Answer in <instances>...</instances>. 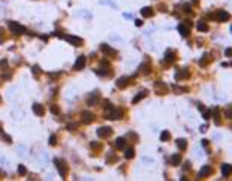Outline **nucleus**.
I'll use <instances>...</instances> for the list:
<instances>
[{"label": "nucleus", "mask_w": 232, "mask_h": 181, "mask_svg": "<svg viewBox=\"0 0 232 181\" xmlns=\"http://www.w3.org/2000/svg\"><path fill=\"white\" fill-rule=\"evenodd\" d=\"M123 115H124V112L118 106H111V108L103 111V117L107 120H121Z\"/></svg>", "instance_id": "f257e3e1"}, {"label": "nucleus", "mask_w": 232, "mask_h": 181, "mask_svg": "<svg viewBox=\"0 0 232 181\" xmlns=\"http://www.w3.org/2000/svg\"><path fill=\"white\" fill-rule=\"evenodd\" d=\"M208 18L216 19L219 23H225V21H229L231 19V15H229V12L225 11V9H217L214 14H208Z\"/></svg>", "instance_id": "f03ea898"}, {"label": "nucleus", "mask_w": 232, "mask_h": 181, "mask_svg": "<svg viewBox=\"0 0 232 181\" xmlns=\"http://www.w3.org/2000/svg\"><path fill=\"white\" fill-rule=\"evenodd\" d=\"M8 27L14 35H23V33L27 32L24 25H21L19 23H15V21H8Z\"/></svg>", "instance_id": "7ed1b4c3"}, {"label": "nucleus", "mask_w": 232, "mask_h": 181, "mask_svg": "<svg viewBox=\"0 0 232 181\" xmlns=\"http://www.w3.org/2000/svg\"><path fill=\"white\" fill-rule=\"evenodd\" d=\"M54 165H56V168H57L58 174H60V177L64 180L66 174H68V166H66V163L63 162V160H60V159H54Z\"/></svg>", "instance_id": "20e7f679"}, {"label": "nucleus", "mask_w": 232, "mask_h": 181, "mask_svg": "<svg viewBox=\"0 0 232 181\" xmlns=\"http://www.w3.org/2000/svg\"><path fill=\"white\" fill-rule=\"evenodd\" d=\"M60 38H63L66 42H69V44H72L74 46H79V45H82L84 44V41L81 38H78V36H72V35H68V36H63V35H58Z\"/></svg>", "instance_id": "39448f33"}, {"label": "nucleus", "mask_w": 232, "mask_h": 181, "mask_svg": "<svg viewBox=\"0 0 232 181\" xmlns=\"http://www.w3.org/2000/svg\"><path fill=\"white\" fill-rule=\"evenodd\" d=\"M154 90H156V93L159 96H163V95H166L168 93V85L165 84V82H162V81H156L154 82Z\"/></svg>", "instance_id": "423d86ee"}, {"label": "nucleus", "mask_w": 232, "mask_h": 181, "mask_svg": "<svg viewBox=\"0 0 232 181\" xmlns=\"http://www.w3.org/2000/svg\"><path fill=\"white\" fill-rule=\"evenodd\" d=\"M132 81H133V76H121V78H118L117 79V87L118 88H126L127 85L132 84Z\"/></svg>", "instance_id": "0eeeda50"}, {"label": "nucleus", "mask_w": 232, "mask_h": 181, "mask_svg": "<svg viewBox=\"0 0 232 181\" xmlns=\"http://www.w3.org/2000/svg\"><path fill=\"white\" fill-rule=\"evenodd\" d=\"M101 51H102V54L108 56V57H115L117 56V51L114 48H111L108 44H102L101 45Z\"/></svg>", "instance_id": "6e6552de"}, {"label": "nucleus", "mask_w": 232, "mask_h": 181, "mask_svg": "<svg viewBox=\"0 0 232 181\" xmlns=\"http://www.w3.org/2000/svg\"><path fill=\"white\" fill-rule=\"evenodd\" d=\"M112 135V129L108 126H103V127H99L97 129V136L99 138H109Z\"/></svg>", "instance_id": "1a4fd4ad"}, {"label": "nucleus", "mask_w": 232, "mask_h": 181, "mask_svg": "<svg viewBox=\"0 0 232 181\" xmlns=\"http://www.w3.org/2000/svg\"><path fill=\"white\" fill-rule=\"evenodd\" d=\"M190 76V70L189 68H184V69H180L177 73H175V81H181V79H187Z\"/></svg>", "instance_id": "9d476101"}, {"label": "nucleus", "mask_w": 232, "mask_h": 181, "mask_svg": "<svg viewBox=\"0 0 232 181\" xmlns=\"http://www.w3.org/2000/svg\"><path fill=\"white\" fill-rule=\"evenodd\" d=\"M81 118H82V123L84 124H91L93 121H95V114L90 112V111H84L81 114Z\"/></svg>", "instance_id": "9b49d317"}, {"label": "nucleus", "mask_w": 232, "mask_h": 181, "mask_svg": "<svg viewBox=\"0 0 232 181\" xmlns=\"http://www.w3.org/2000/svg\"><path fill=\"white\" fill-rule=\"evenodd\" d=\"M213 172H214V169H213V168H211L210 165H205V166H202V168H201V171H199V174H198V177H199V178H205V177L211 175Z\"/></svg>", "instance_id": "f8f14e48"}, {"label": "nucleus", "mask_w": 232, "mask_h": 181, "mask_svg": "<svg viewBox=\"0 0 232 181\" xmlns=\"http://www.w3.org/2000/svg\"><path fill=\"white\" fill-rule=\"evenodd\" d=\"M220 117H222L220 109H219L217 106H214V108L211 109V118H214V123H216V126H220Z\"/></svg>", "instance_id": "ddd939ff"}, {"label": "nucleus", "mask_w": 232, "mask_h": 181, "mask_svg": "<svg viewBox=\"0 0 232 181\" xmlns=\"http://www.w3.org/2000/svg\"><path fill=\"white\" fill-rule=\"evenodd\" d=\"M141 73H144V75H148V73L151 72V63H150V60H145V62L139 66V69H138Z\"/></svg>", "instance_id": "4468645a"}, {"label": "nucleus", "mask_w": 232, "mask_h": 181, "mask_svg": "<svg viewBox=\"0 0 232 181\" xmlns=\"http://www.w3.org/2000/svg\"><path fill=\"white\" fill-rule=\"evenodd\" d=\"M175 62V51L172 50H166V52H165V63L166 64H171Z\"/></svg>", "instance_id": "2eb2a0df"}, {"label": "nucleus", "mask_w": 232, "mask_h": 181, "mask_svg": "<svg viewBox=\"0 0 232 181\" xmlns=\"http://www.w3.org/2000/svg\"><path fill=\"white\" fill-rule=\"evenodd\" d=\"M84 66H85V57L84 56H79L76 58L75 64H74V70H81V69H84Z\"/></svg>", "instance_id": "dca6fc26"}, {"label": "nucleus", "mask_w": 232, "mask_h": 181, "mask_svg": "<svg viewBox=\"0 0 232 181\" xmlns=\"http://www.w3.org/2000/svg\"><path fill=\"white\" fill-rule=\"evenodd\" d=\"M178 32H180V35H181L183 38H187V36L190 35V27H189L187 24L181 23L180 25H178Z\"/></svg>", "instance_id": "f3484780"}, {"label": "nucleus", "mask_w": 232, "mask_h": 181, "mask_svg": "<svg viewBox=\"0 0 232 181\" xmlns=\"http://www.w3.org/2000/svg\"><path fill=\"white\" fill-rule=\"evenodd\" d=\"M32 109H33V112H35L38 117H42L44 114H45V108H44V106H42L41 103H33Z\"/></svg>", "instance_id": "a211bd4d"}, {"label": "nucleus", "mask_w": 232, "mask_h": 181, "mask_svg": "<svg viewBox=\"0 0 232 181\" xmlns=\"http://www.w3.org/2000/svg\"><path fill=\"white\" fill-rule=\"evenodd\" d=\"M196 29L199 30V32H202V33L208 32V23H207V21H205V19L202 18V19H199V21L196 23Z\"/></svg>", "instance_id": "6ab92c4d"}, {"label": "nucleus", "mask_w": 232, "mask_h": 181, "mask_svg": "<svg viewBox=\"0 0 232 181\" xmlns=\"http://www.w3.org/2000/svg\"><path fill=\"white\" fill-rule=\"evenodd\" d=\"M126 138H117L115 141H114V147L117 150H124L126 148Z\"/></svg>", "instance_id": "aec40b11"}, {"label": "nucleus", "mask_w": 232, "mask_h": 181, "mask_svg": "<svg viewBox=\"0 0 232 181\" xmlns=\"http://www.w3.org/2000/svg\"><path fill=\"white\" fill-rule=\"evenodd\" d=\"M231 174H232V166L228 165V163H223L222 165V177L223 178H228Z\"/></svg>", "instance_id": "412c9836"}, {"label": "nucleus", "mask_w": 232, "mask_h": 181, "mask_svg": "<svg viewBox=\"0 0 232 181\" xmlns=\"http://www.w3.org/2000/svg\"><path fill=\"white\" fill-rule=\"evenodd\" d=\"M147 95H148V90H145V88H144V90H141V91H139V93H138V95H136L133 99H132V103H133V105H135V103H138L139 100H142V99H144L145 96H147Z\"/></svg>", "instance_id": "4be33fe9"}, {"label": "nucleus", "mask_w": 232, "mask_h": 181, "mask_svg": "<svg viewBox=\"0 0 232 181\" xmlns=\"http://www.w3.org/2000/svg\"><path fill=\"white\" fill-rule=\"evenodd\" d=\"M141 15L145 17V18H150V17L154 15V11H153V8H150V6H145V8L141 9Z\"/></svg>", "instance_id": "5701e85b"}, {"label": "nucleus", "mask_w": 232, "mask_h": 181, "mask_svg": "<svg viewBox=\"0 0 232 181\" xmlns=\"http://www.w3.org/2000/svg\"><path fill=\"white\" fill-rule=\"evenodd\" d=\"M210 62H211V56L208 54V52H205V54L201 57V60H199V66H201V68H205Z\"/></svg>", "instance_id": "b1692460"}, {"label": "nucleus", "mask_w": 232, "mask_h": 181, "mask_svg": "<svg viewBox=\"0 0 232 181\" xmlns=\"http://www.w3.org/2000/svg\"><path fill=\"white\" fill-rule=\"evenodd\" d=\"M97 102H99V95H97V93H93V95L87 99V105L89 106H95Z\"/></svg>", "instance_id": "393cba45"}, {"label": "nucleus", "mask_w": 232, "mask_h": 181, "mask_svg": "<svg viewBox=\"0 0 232 181\" xmlns=\"http://www.w3.org/2000/svg\"><path fill=\"white\" fill-rule=\"evenodd\" d=\"M171 163L174 165V166H178L181 163V154H178V153H175V154H172L171 156Z\"/></svg>", "instance_id": "a878e982"}, {"label": "nucleus", "mask_w": 232, "mask_h": 181, "mask_svg": "<svg viewBox=\"0 0 232 181\" xmlns=\"http://www.w3.org/2000/svg\"><path fill=\"white\" fill-rule=\"evenodd\" d=\"M175 144H177V147H178V148H180L181 151L187 148V141H186L184 138H180V139H177V141H175Z\"/></svg>", "instance_id": "bb28decb"}, {"label": "nucleus", "mask_w": 232, "mask_h": 181, "mask_svg": "<svg viewBox=\"0 0 232 181\" xmlns=\"http://www.w3.org/2000/svg\"><path fill=\"white\" fill-rule=\"evenodd\" d=\"M133 156H135V150L132 148H124V157L126 159H133Z\"/></svg>", "instance_id": "cd10ccee"}, {"label": "nucleus", "mask_w": 232, "mask_h": 181, "mask_svg": "<svg viewBox=\"0 0 232 181\" xmlns=\"http://www.w3.org/2000/svg\"><path fill=\"white\" fill-rule=\"evenodd\" d=\"M169 139H171V133L168 130H163L160 133V141H162V142H166V141H169Z\"/></svg>", "instance_id": "c85d7f7f"}, {"label": "nucleus", "mask_w": 232, "mask_h": 181, "mask_svg": "<svg viewBox=\"0 0 232 181\" xmlns=\"http://www.w3.org/2000/svg\"><path fill=\"white\" fill-rule=\"evenodd\" d=\"M225 117L232 120V105H228L226 106V109H225Z\"/></svg>", "instance_id": "c756f323"}, {"label": "nucleus", "mask_w": 232, "mask_h": 181, "mask_svg": "<svg viewBox=\"0 0 232 181\" xmlns=\"http://www.w3.org/2000/svg\"><path fill=\"white\" fill-rule=\"evenodd\" d=\"M202 117H204V120H207V121H208V120L211 118V109H204L202 111Z\"/></svg>", "instance_id": "7c9ffc66"}, {"label": "nucleus", "mask_w": 232, "mask_h": 181, "mask_svg": "<svg viewBox=\"0 0 232 181\" xmlns=\"http://www.w3.org/2000/svg\"><path fill=\"white\" fill-rule=\"evenodd\" d=\"M99 3L101 5H108V6H112V8H117V5L114 2H111V0H99Z\"/></svg>", "instance_id": "2f4dec72"}, {"label": "nucleus", "mask_w": 232, "mask_h": 181, "mask_svg": "<svg viewBox=\"0 0 232 181\" xmlns=\"http://www.w3.org/2000/svg\"><path fill=\"white\" fill-rule=\"evenodd\" d=\"M18 174H19V175H25V174H27V169H25L24 165H19L18 166Z\"/></svg>", "instance_id": "473e14b6"}, {"label": "nucleus", "mask_w": 232, "mask_h": 181, "mask_svg": "<svg viewBox=\"0 0 232 181\" xmlns=\"http://www.w3.org/2000/svg\"><path fill=\"white\" fill-rule=\"evenodd\" d=\"M56 144H57V138H56V135H51V136H50V145L54 147Z\"/></svg>", "instance_id": "72a5a7b5"}, {"label": "nucleus", "mask_w": 232, "mask_h": 181, "mask_svg": "<svg viewBox=\"0 0 232 181\" xmlns=\"http://www.w3.org/2000/svg\"><path fill=\"white\" fill-rule=\"evenodd\" d=\"M157 9L160 11V12H168V6H166V5H162V3H160V5L157 6Z\"/></svg>", "instance_id": "f704fd0d"}, {"label": "nucleus", "mask_w": 232, "mask_h": 181, "mask_svg": "<svg viewBox=\"0 0 232 181\" xmlns=\"http://www.w3.org/2000/svg\"><path fill=\"white\" fill-rule=\"evenodd\" d=\"M2 138H3V141H6L8 144H12V138H11L9 135H5V133H2Z\"/></svg>", "instance_id": "c9c22d12"}, {"label": "nucleus", "mask_w": 232, "mask_h": 181, "mask_svg": "<svg viewBox=\"0 0 232 181\" xmlns=\"http://www.w3.org/2000/svg\"><path fill=\"white\" fill-rule=\"evenodd\" d=\"M183 9H184L183 12H186V14H189V15L192 14V8H190L189 5H183Z\"/></svg>", "instance_id": "e433bc0d"}, {"label": "nucleus", "mask_w": 232, "mask_h": 181, "mask_svg": "<svg viewBox=\"0 0 232 181\" xmlns=\"http://www.w3.org/2000/svg\"><path fill=\"white\" fill-rule=\"evenodd\" d=\"M51 112L52 114H58V112H60V109H58L57 105H51Z\"/></svg>", "instance_id": "4c0bfd02"}, {"label": "nucleus", "mask_w": 232, "mask_h": 181, "mask_svg": "<svg viewBox=\"0 0 232 181\" xmlns=\"http://www.w3.org/2000/svg\"><path fill=\"white\" fill-rule=\"evenodd\" d=\"M174 90H175V93H184V91H187V88H181V87H177V85H174Z\"/></svg>", "instance_id": "58836bf2"}, {"label": "nucleus", "mask_w": 232, "mask_h": 181, "mask_svg": "<svg viewBox=\"0 0 232 181\" xmlns=\"http://www.w3.org/2000/svg\"><path fill=\"white\" fill-rule=\"evenodd\" d=\"M112 162H117V156H108L107 163H112Z\"/></svg>", "instance_id": "ea45409f"}, {"label": "nucleus", "mask_w": 232, "mask_h": 181, "mask_svg": "<svg viewBox=\"0 0 232 181\" xmlns=\"http://www.w3.org/2000/svg\"><path fill=\"white\" fill-rule=\"evenodd\" d=\"M32 70H33V73H35L36 76L39 75V72H41V69H39V66H33V68H32Z\"/></svg>", "instance_id": "a19ab883"}, {"label": "nucleus", "mask_w": 232, "mask_h": 181, "mask_svg": "<svg viewBox=\"0 0 232 181\" xmlns=\"http://www.w3.org/2000/svg\"><path fill=\"white\" fill-rule=\"evenodd\" d=\"M225 56H226V57H232V48H226V50H225Z\"/></svg>", "instance_id": "79ce46f5"}, {"label": "nucleus", "mask_w": 232, "mask_h": 181, "mask_svg": "<svg viewBox=\"0 0 232 181\" xmlns=\"http://www.w3.org/2000/svg\"><path fill=\"white\" fill-rule=\"evenodd\" d=\"M199 130H201L202 133H205V132H207V130H208V124H202V126L199 127Z\"/></svg>", "instance_id": "37998d69"}, {"label": "nucleus", "mask_w": 232, "mask_h": 181, "mask_svg": "<svg viewBox=\"0 0 232 181\" xmlns=\"http://www.w3.org/2000/svg\"><path fill=\"white\" fill-rule=\"evenodd\" d=\"M142 24H144V23H142V19H135V25H136V27H141Z\"/></svg>", "instance_id": "c03bdc74"}, {"label": "nucleus", "mask_w": 232, "mask_h": 181, "mask_svg": "<svg viewBox=\"0 0 232 181\" xmlns=\"http://www.w3.org/2000/svg\"><path fill=\"white\" fill-rule=\"evenodd\" d=\"M183 169H184V171H189V169H190V162H186L184 166H183Z\"/></svg>", "instance_id": "a18cd8bd"}, {"label": "nucleus", "mask_w": 232, "mask_h": 181, "mask_svg": "<svg viewBox=\"0 0 232 181\" xmlns=\"http://www.w3.org/2000/svg\"><path fill=\"white\" fill-rule=\"evenodd\" d=\"M6 66H8V62H6V60H2V62H0V68H6Z\"/></svg>", "instance_id": "49530a36"}, {"label": "nucleus", "mask_w": 232, "mask_h": 181, "mask_svg": "<svg viewBox=\"0 0 232 181\" xmlns=\"http://www.w3.org/2000/svg\"><path fill=\"white\" fill-rule=\"evenodd\" d=\"M75 127H76V124H68V126H66V129H75Z\"/></svg>", "instance_id": "de8ad7c7"}, {"label": "nucleus", "mask_w": 232, "mask_h": 181, "mask_svg": "<svg viewBox=\"0 0 232 181\" xmlns=\"http://www.w3.org/2000/svg\"><path fill=\"white\" fill-rule=\"evenodd\" d=\"M202 147H205V148L208 147V141L207 139H202Z\"/></svg>", "instance_id": "09e8293b"}, {"label": "nucleus", "mask_w": 232, "mask_h": 181, "mask_svg": "<svg viewBox=\"0 0 232 181\" xmlns=\"http://www.w3.org/2000/svg\"><path fill=\"white\" fill-rule=\"evenodd\" d=\"M123 17H124V18H127V19H130V18H132V14H127V12H124Z\"/></svg>", "instance_id": "8fccbe9b"}, {"label": "nucleus", "mask_w": 232, "mask_h": 181, "mask_svg": "<svg viewBox=\"0 0 232 181\" xmlns=\"http://www.w3.org/2000/svg\"><path fill=\"white\" fill-rule=\"evenodd\" d=\"M0 133H3V127H2V124H0Z\"/></svg>", "instance_id": "3c124183"}, {"label": "nucleus", "mask_w": 232, "mask_h": 181, "mask_svg": "<svg viewBox=\"0 0 232 181\" xmlns=\"http://www.w3.org/2000/svg\"><path fill=\"white\" fill-rule=\"evenodd\" d=\"M193 3H196V5H198V3H199V0H193Z\"/></svg>", "instance_id": "603ef678"}, {"label": "nucleus", "mask_w": 232, "mask_h": 181, "mask_svg": "<svg viewBox=\"0 0 232 181\" xmlns=\"http://www.w3.org/2000/svg\"><path fill=\"white\" fill-rule=\"evenodd\" d=\"M231 33H232V25H231Z\"/></svg>", "instance_id": "864d4df0"}, {"label": "nucleus", "mask_w": 232, "mask_h": 181, "mask_svg": "<svg viewBox=\"0 0 232 181\" xmlns=\"http://www.w3.org/2000/svg\"><path fill=\"white\" fill-rule=\"evenodd\" d=\"M0 100H2V97H0Z\"/></svg>", "instance_id": "5fc2aeb1"}]
</instances>
